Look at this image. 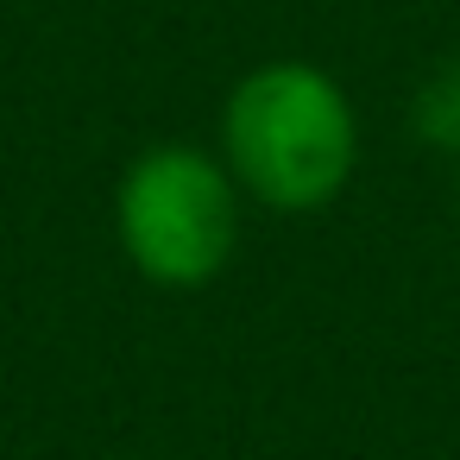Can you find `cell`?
<instances>
[{"label": "cell", "mask_w": 460, "mask_h": 460, "mask_svg": "<svg viewBox=\"0 0 460 460\" xmlns=\"http://www.w3.org/2000/svg\"><path fill=\"white\" fill-rule=\"evenodd\" d=\"M246 196L215 146L158 139L127 158L114 183V246L120 259L158 290H208L246 227Z\"/></svg>", "instance_id": "7a4b0ae2"}, {"label": "cell", "mask_w": 460, "mask_h": 460, "mask_svg": "<svg viewBox=\"0 0 460 460\" xmlns=\"http://www.w3.org/2000/svg\"><path fill=\"white\" fill-rule=\"evenodd\" d=\"M410 133L441 152L460 158V58H441L416 89H410Z\"/></svg>", "instance_id": "3957f363"}, {"label": "cell", "mask_w": 460, "mask_h": 460, "mask_svg": "<svg viewBox=\"0 0 460 460\" xmlns=\"http://www.w3.org/2000/svg\"><path fill=\"white\" fill-rule=\"evenodd\" d=\"M215 152L252 208L322 215L353 190L366 127L334 70L309 58H265L227 89Z\"/></svg>", "instance_id": "6da1fadb"}]
</instances>
